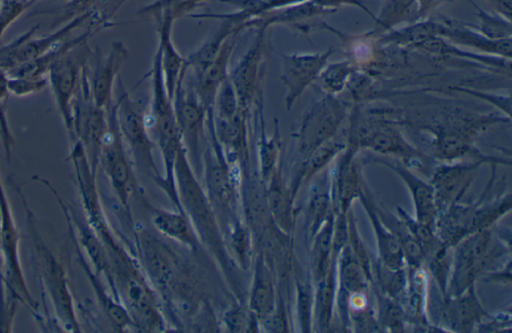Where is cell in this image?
<instances>
[{
    "instance_id": "cell-52",
    "label": "cell",
    "mask_w": 512,
    "mask_h": 333,
    "mask_svg": "<svg viewBox=\"0 0 512 333\" xmlns=\"http://www.w3.org/2000/svg\"><path fill=\"white\" fill-rule=\"evenodd\" d=\"M452 90L468 94L494 106L500 114L511 118V95L483 91L471 87L455 86Z\"/></svg>"
},
{
    "instance_id": "cell-59",
    "label": "cell",
    "mask_w": 512,
    "mask_h": 333,
    "mask_svg": "<svg viewBox=\"0 0 512 333\" xmlns=\"http://www.w3.org/2000/svg\"><path fill=\"white\" fill-rule=\"evenodd\" d=\"M494 12L511 20L512 0H484Z\"/></svg>"
},
{
    "instance_id": "cell-4",
    "label": "cell",
    "mask_w": 512,
    "mask_h": 333,
    "mask_svg": "<svg viewBox=\"0 0 512 333\" xmlns=\"http://www.w3.org/2000/svg\"><path fill=\"white\" fill-rule=\"evenodd\" d=\"M510 235L494 232L493 227L472 233L454 247L446 294L456 296L476 284L485 274L511 260Z\"/></svg>"
},
{
    "instance_id": "cell-29",
    "label": "cell",
    "mask_w": 512,
    "mask_h": 333,
    "mask_svg": "<svg viewBox=\"0 0 512 333\" xmlns=\"http://www.w3.org/2000/svg\"><path fill=\"white\" fill-rule=\"evenodd\" d=\"M158 26V46L160 54L161 69L168 95L173 100V95L180 78L185 69V58L178 52L172 41V26L174 21L170 18H161L155 21Z\"/></svg>"
},
{
    "instance_id": "cell-61",
    "label": "cell",
    "mask_w": 512,
    "mask_h": 333,
    "mask_svg": "<svg viewBox=\"0 0 512 333\" xmlns=\"http://www.w3.org/2000/svg\"><path fill=\"white\" fill-rule=\"evenodd\" d=\"M27 1H31V2H33V3H34V2H36L37 0H27Z\"/></svg>"
},
{
    "instance_id": "cell-49",
    "label": "cell",
    "mask_w": 512,
    "mask_h": 333,
    "mask_svg": "<svg viewBox=\"0 0 512 333\" xmlns=\"http://www.w3.org/2000/svg\"><path fill=\"white\" fill-rule=\"evenodd\" d=\"M7 80L6 72L0 67V137L6 162L10 163L12 151L15 147V140L7 118L6 103L10 95Z\"/></svg>"
},
{
    "instance_id": "cell-26",
    "label": "cell",
    "mask_w": 512,
    "mask_h": 333,
    "mask_svg": "<svg viewBox=\"0 0 512 333\" xmlns=\"http://www.w3.org/2000/svg\"><path fill=\"white\" fill-rule=\"evenodd\" d=\"M337 254L332 253L325 276L314 285L313 331L331 332L337 292Z\"/></svg>"
},
{
    "instance_id": "cell-50",
    "label": "cell",
    "mask_w": 512,
    "mask_h": 333,
    "mask_svg": "<svg viewBox=\"0 0 512 333\" xmlns=\"http://www.w3.org/2000/svg\"><path fill=\"white\" fill-rule=\"evenodd\" d=\"M230 247L239 266L247 269L252 258V243L250 230L246 226L235 223L230 237Z\"/></svg>"
},
{
    "instance_id": "cell-2",
    "label": "cell",
    "mask_w": 512,
    "mask_h": 333,
    "mask_svg": "<svg viewBox=\"0 0 512 333\" xmlns=\"http://www.w3.org/2000/svg\"><path fill=\"white\" fill-rule=\"evenodd\" d=\"M346 144L360 150H369L381 157H390L411 170L431 174L436 160L416 148L402 134L400 127L376 109L366 115L355 105L349 112Z\"/></svg>"
},
{
    "instance_id": "cell-21",
    "label": "cell",
    "mask_w": 512,
    "mask_h": 333,
    "mask_svg": "<svg viewBox=\"0 0 512 333\" xmlns=\"http://www.w3.org/2000/svg\"><path fill=\"white\" fill-rule=\"evenodd\" d=\"M408 281L404 296L401 300L406 321L411 325L413 331L419 332H442L433 325L427 314L428 297V272L424 266L408 269Z\"/></svg>"
},
{
    "instance_id": "cell-40",
    "label": "cell",
    "mask_w": 512,
    "mask_h": 333,
    "mask_svg": "<svg viewBox=\"0 0 512 333\" xmlns=\"http://www.w3.org/2000/svg\"><path fill=\"white\" fill-rule=\"evenodd\" d=\"M376 316L382 332H405L407 321L402 304L371 286Z\"/></svg>"
},
{
    "instance_id": "cell-38",
    "label": "cell",
    "mask_w": 512,
    "mask_h": 333,
    "mask_svg": "<svg viewBox=\"0 0 512 333\" xmlns=\"http://www.w3.org/2000/svg\"><path fill=\"white\" fill-rule=\"evenodd\" d=\"M335 214L319 229L311 243V279L315 284L322 279L332 257V242Z\"/></svg>"
},
{
    "instance_id": "cell-8",
    "label": "cell",
    "mask_w": 512,
    "mask_h": 333,
    "mask_svg": "<svg viewBox=\"0 0 512 333\" xmlns=\"http://www.w3.org/2000/svg\"><path fill=\"white\" fill-rule=\"evenodd\" d=\"M119 95L115 102L118 128L133 163L155 179L160 177L153 158L155 142L152 140L146 120L144 103L131 98L120 79Z\"/></svg>"
},
{
    "instance_id": "cell-1",
    "label": "cell",
    "mask_w": 512,
    "mask_h": 333,
    "mask_svg": "<svg viewBox=\"0 0 512 333\" xmlns=\"http://www.w3.org/2000/svg\"><path fill=\"white\" fill-rule=\"evenodd\" d=\"M394 123L426 132L431 137L432 158L441 162L483 160L492 165H511V158L488 155L475 145L491 126L510 123L511 118L496 113H480L461 106L442 105L429 110L392 109Z\"/></svg>"
},
{
    "instance_id": "cell-56",
    "label": "cell",
    "mask_w": 512,
    "mask_h": 333,
    "mask_svg": "<svg viewBox=\"0 0 512 333\" xmlns=\"http://www.w3.org/2000/svg\"><path fill=\"white\" fill-rule=\"evenodd\" d=\"M511 313L502 312L495 316L489 315L477 327V332H506L511 331Z\"/></svg>"
},
{
    "instance_id": "cell-16",
    "label": "cell",
    "mask_w": 512,
    "mask_h": 333,
    "mask_svg": "<svg viewBox=\"0 0 512 333\" xmlns=\"http://www.w3.org/2000/svg\"><path fill=\"white\" fill-rule=\"evenodd\" d=\"M483 165L488 164L483 160L467 159L441 162L434 166L429 182L434 189L438 214L462 201L474 181L476 172Z\"/></svg>"
},
{
    "instance_id": "cell-5",
    "label": "cell",
    "mask_w": 512,
    "mask_h": 333,
    "mask_svg": "<svg viewBox=\"0 0 512 333\" xmlns=\"http://www.w3.org/2000/svg\"><path fill=\"white\" fill-rule=\"evenodd\" d=\"M490 166L491 179L477 200L457 202L437 215L434 229L442 244L454 247L466 236L493 227L511 211L512 196L509 191L488 197L495 183L497 168V165Z\"/></svg>"
},
{
    "instance_id": "cell-33",
    "label": "cell",
    "mask_w": 512,
    "mask_h": 333,
    "mask_svg": "<svg viewBox=\"0 0 512 333\" xmlns=\"http://www.w3.org/2000/svg\"><path fill=\"white\" fill-rule=\"evenodd\" d=\"M151 222L157 231L189 248L197 247L198 238L183 211L163 210L150 206Z\"/></svg>"
},
{
    "instance_id": "cell-6",
    "label": "cell",
    "mask_w": 512,
    "mask_h": 333,
    "mask_svg": "<svg viewBox=\"0 0 512 333\" xmlns=\"http://www.w3.org/2000/svg\"><path fill=\"white\" fill-rule=\"evenodd\" d=\"M174 179L178 210L183 211L189 219L198 241H202L223 266L229 267L230 262L209 199L198 183L182 146L174 162Z\"/></svg>"
},
{
    "instance_id": "cell-37",
    "label": "cell",
    "mask_w": 512,
    "mask_h": 333,
    "mask_svg": "<svg viewBox=\"0 0 512 333\" xmlns=\"http://www.w3.org/2000/svg\"><path fill=\"white\" fill-rule=\"evenodd\" d=\"M416 6L417 0H384V5L374 19L376 27L365 33L372 36L398 27L399 24L416 21Z\"/></svg>"
},
{
    "instance_id": "cell-14",
    "label": "cell",
    "mask_w": 512,
    "mask_h": 333,
    "mask_svg": "<svg viewBox=\"0 0 512 333\" xmlns=\"http://www.w3.org/2000/svg\"><path fill=\"white\" fill-rule=\"evenodd\" d=\"M265 34L266 30L256 29L252 44L228 75L236 93L239 111L248 116L251 108L257 106L263 99V81L266 72Z\"/></svg>"
},
{
    "instance_id": "cell-7",
    "label": "cell",
    "mask_w": 512,
    "mask_h": 333,
    "mask_svg": "<svg viewBox=\"0 0 512 333\" xmlns=\"http://www.w3.org/2000/svg\"><path fill=\"white\" fill-rule=\"evenodd\" d=\"M151 79V104L148 128L154 133L155 144L164 162L165 175L155 180L172 201L177 199L174 179V162L178 149L182 146L176 124L173 100L168 95L161 69L160 54L156 49L149 73Z\"/></svg>"
},
{
    "instance_id": "cell-25",
    "label": "cell",
    "mask_w": 512,
    "mask_h": 333,
    "mask_svg": "<svg viewBox=\"0 0 512 333\" xmlns=\"http://www.w3.org/2000/svg\"><path fill=\"white\" fill-rule=\"evenodd\" d=\"M277 300L278 295L270 264L265 254L260 252L254 260L248 310L258 321L263 322L274 312Z\"/></svg>"
},
{
    "instance_id": "cell-54",
    "label": "cell",
    "mask_w": 512,
    "mask_h": 333,
    "mask_svg": "<svg viewBox=\"0 0 512 333\" xmlns=\"http://www.w3.org/2000/svg\"><path fill=\"white\" fill-rule=\"evenodd\" d=\"M257 321L250 311L246 312L240 307L227 311L224 316V323L230 332L253 331L252 328H257Z\"/></svg>"
},
{
    "instance_id": "cell-36",
    "label": "cell",
    "mask_w": 512,
    "mask_h": 333,
    "mask_svg": "<svg viewBox=\"0 0 512 333\" xmlns=\"http://www.w3.org/2000/svg\"><path fill=\"white\" fill-rule=\"evenodd\" d=\"M260 120L261 133L258 141L259 176L260 180L265 184L276 168L282 164L283 143L277 119H274V131L270 137L266 135L262 114Z\"/></svg>"
},
{
    "instance_id": "cell-58",
    "label": "cell",
    "mask_w": 512,
    "mask_h": 333,
    "mask_svg": "<svg viewBox=\"0 0 512 333\" xmlns=\"http://www.w3.org/2000/svg\"><path fill=\"white\" fill-rule=\"evenodd\" d=\"M451 0H417L416 20L426 19L441 5Z\"/></svg>"
},
{
    "instance_id": "cell-34",
    "label": "cell",
    "mask_w": 512,
    "mask_h": 333,
    "mask_svg": "<svg viewBox=\"0 0 512 333\" xmlns=\"http://www.w3.org/2000/svg\"><path fill=\"white\" fill-rule=\"evenodd\" d=\"M334 214L328 177L325 185H315L310 192L304 215L307 240L311 241L324 223Z\"/></svg>"
},
{
    "instance_id": "cell-18",
    "label": "cell",
    "mask_w": 512,
    "mask_h": 333,
    "mask_svg": "<svg viewBox=\"0 0 512 333\" xmlns=\"http://www.w3.org/2000/svg\"><path fill=\"white\" fill-rule=\"evenodd\" d=\"M438 36L473 52L511 60L512 38L494 40L480 33L473 25L448 18L439 21Z\"/></svg>"
},
{
    "instance_id": "cell-20",
    "label": "cell",
    "mask_w": 512,
    "mask_h": 333,
    "mask_svg": "<svg viewBox=\"0 0 512 333\" xmlns=\"http://www.w3.org/2000/svg\"><path fill=\"white\" fill-rule=\"evenodd\" d=\"M371 160L390 169L402 180L413 202L414 218L423 224L435 228L438 212L434 189L431 183L424 181L413 170L401 163L391 162L383 157H372Z\"/></svg>"
},
{
    "instance_id": "cell-55",
    "label": "cell",
    "mask_w": 512,
    "mask_h": 333,
    "mask_svg": "<svg viewBox=\"0 0 512 333\" xmlns=\"http://www.w3.org/2000/svg\"><path fill=\"white\" fill-rule=\"evenodd\" d=\"M8 90L10 94L18 97L28 96L41 91L47 83V80L41 78H31L23 76H8Z\"/></svg>"
},
{
    "instance_id": "cell-46",
    "label": "cell",
    "mask_w": 512,
    "mask_h": 333,
    "mask_svg": "<svg viewBox=\"0 0 512 333\" xmlns=\"http://www.w3.org/2000/svg\"><path fill=\"white\" fill-rule=\"evenodd\" d=\"M396 214L402 220L412 237L420 245L425 260L441 243L436 236L434 228L419 222L414 217L410 216L402 207H396Z\"/></svg>"
},
{
    "instance_id": "cell-53",
    "label": "cell",
    "mask_w": 512,
    "mask_h": 333,
    "mask_svg": "<svg viewBox=\"0 0 512 333\" xmlns=\"http://www.w3.org/2000/svg\"><path fill=\"white\" fill-rule=\"evenodd\" d=\"M351 332H382L374 304L361 310L349 312Z\"/></svg>"
},
{
    "instance_id": "cell-31",
    "label": "cell",
    "mask_w": 512,
    "mask_h": 333,
    "mask_svg": "<svg viewBox=\"0 0 512 333\" xmlns=\"http://www.w3.org/2000/svg\"><path fill=\"white\" fill-rule=\"evenodd\" d=\"M416 50L423 53L438 56V57H450L460 60H466L470 63H475L480 67L488 69H500L509 70L511 60H507L501 57L476 53L473 51L465 50L459 46H456L440 36L433 37L420 45Z\"/></svg>"
},
{
    "instance_id": "cell-45",
    "label": "cell",
    "mask_w": 512,
    "mask_h": 333,
    "mask_svg": "<svg viewBox=\"0 0 512 333\" xmlns=\"http://www.w3.org/2000/svg\"><path fill=\"white\" fill-rule=\"evenodd\" d=\"M476 10L479 26H474L480 33L494 40L512 38L511 20L497 13L487 12L475 2L467 0Z\"/></svg>"
},
{
    "instance_id": "cell-57",
    "label": "cell",
    "mask_w": 512,
    "mask_h": 333,
    "mask_svg": "<svg viewBox=\"0 0 512 333\" xmlns=\"http://www.w3.org/2000/svg\"><path fill=\"white\" fill-rule=\"evenodd\" d=\"M317 5L322 8L333 10L337 12L338 8L344 5L355 6L365 13H367L371 18L375 19L374 14L365 6V4L361 0H313Z\"/></svg>"
},
{
    "instance_id": "cell-42",
    "label": "cell",
    "mask_w": 512,
    "mask_h": 333,
    "mask_svg": "<svg viewBox=\"0 0 512 333\" xmlns=\"http://www.w3.org/2000/svg\"><path fill=\"white\" fill-rule=\"evenodd\" d=\"M356 71L357 66L349 59L327 63L317 81L324 94L337 96L347 88Z\"/></svg>"
},
{
    "instance_id": "cell-9",
    "label": "cell",
    "mask_w": 512,
    "mask_h": 333,
    "mask_svg": "<svg viewBox=\"0 0 512 333\" xmlns=\"http://www.w3.org/2000/svg\"><path fill=\"white\" fill-rule=\"evenodd\" d=\"M349 112V105L336 96L324 94L313 102L301 116L292 133L301 159L335 139Z\"/></svg>"
},
{
    "instance_id": "cell-48",
    "label": "cell",
    "mask_w": 512,
    "mask_h": 333,
    "mask_svg": "<svg viewBox=\"0 0 512 333\" xmlns=\"http://www.w3.org/2000/svg\"><path fill=\"white\" fill-rule=\"evenodd\" d=\"M314 287L308 282L297 280L296 283V314L300 331H313Z\"/></svg>"
},
{
    "instance_id": "cell-23",
    "label": "cell",
    "mask_w": 512,
    "mask_h": 333,
    "mask_svg": "<svg viewBox=\"0 0 512 333\" xmlns=\"http://www.w3.org/2000/svg\"><path fill=\"white\" fill-rule=\"evenodd\" d=\"M264 185L268 211L274 226L282 233L291 236L296 218L295 198L283 178L282 164L276 168Z\"/></svg>"
},
{
    "instance_id": "cell-11",
    "label": "cell",
    "mask_w": 512,
    "mask_h": 333,
    "mask_svg": "<svg viewBox=\"0 0 512 333\" xmlns=\"http://www.w3.org/2000/svg\"><path fill=\"white\" fill-rule=\"evenodd\" d=\"M173 107L180 142L194 172L203 170V140L206 111L199 102L191 81L186 80V67L180 75L174 95Z\"/></svg>"
},
{
    "instance_id": "cell-27",
    "label": "cell",
    "mask_w": 512,
    "mask_h": 333,
    "mask_svg": "<svg viewBox=\"0 0 512 333\" xmlns=\"http://www.w3.org/2000/svg\"><path fill=\"white\" fill-rule=\"evenodd\" d=\"M66 226L71 242L73 243L78 264L82 268L88 281L90 282L96 294L98 302L102 306L110 322L119 331H122L128 328L129 326L135 325L128 310L106 293L97 277V273L95 274L91 271V268L87 264L86 259L82 253L73 226L69 220H66Z\"/></svg>"
},
{
    "instance_id": "cell-32",
    "label": "cell",
    "mask_w": 512,
    "mask_h": 333,
    "mask_svg": "<svg viewBox=\"0 0 512 333\" xmlns=\"http://www.w3.org/2000/svg\"><path fill=\"white\" fill-rule=\"evenodd\" d=\"M345 147L346 142H340L333 139L320 146L308 157L302 159L299 168L294 174L291 182L288 184L292 196L296 198L302 185L309 182L319 172L329 166L345 149Z\"/></svg>"
},
{
    "instance_id": "cell-12",
    "label": "cell",
    "mask_w": 512,
    "mask_h": 333,
    "mask_svg": "<svg viewBox=\"0 0 512 333\" xmlns=\"http://www.w3.org/2000/svg\"><path fill=\"white\" fill-rule=\"evenodd\" d=\"M431 301L428 318L442 332H474L490 315L478 299L475 284L456 296L442 295L436 287Z\"/></svg>"
},
{
    "instance_id": "cell-35",
    "label": "cell",
    "mask_w": 512,
    "mask_h": 333,
    "mask_svg": "<svg viewBox=\"0 0 512 333\" xmlns=\"http://www.w3.org/2000/svg\"><path fill=\"white\" fill-rule=\"evenodd\" d=\"M374 206L382 222L397 238L404 255L406 268L415 269L424 266L423 251L402 220L375 202V199Z\"/></svg>"
},
{
    "instance_id": "cell-19",
    "label": "cell",
    "mask_w": 512,
    "mask_h": 333,
    "mask_svg": "<svg viewBox=\"0 0 512 333\" xmlns=\"http://www.w3.org/2000/svg\"><path fill=\"white\" fill-rule=\"evenodd\" d=\"M127 56V48L121 41L114 42L105 56L98 50L94 69L89 75L91 96L96 106L106 109L113 102V88Z\"/></svg>"
},
{
    "instance_id": "cell-28",
    "label": "cell",
    "mask_w": 512,
    "mask_h": 333,
    "mask_svg": "<svg viewBox=\"0 0 512 333\" xmlns=\"http://www.w3.org/2000/svg\"><path fill=\"white\" fill-rule=\"evenodd\" d=\"M139 250L150 279L160 288H168L174 278V261L167 247L154 237L140 236Z\"/></svg>"
},
{
    "instance_id": "cell-22",
    "label": "cell",
    "mask_w": 512,
    "mask_h": 333,
    "mask_svg": "<svg viewBox=\"0 0 512 333\" xmlns=\"http://www.w3.org/2000/svg\"><path fill=\"white\" fill-rule=\"evenodd\" d=\"M233 44L229 41L223 45L217 56L202 69L190 73L194 92L205 111L214 110L215 98L222 83L229 75V62Z\"/></svg>"
},
{
    "instance_id": "cell-43",
    "label": "cell",
    "mask_w": 512,
    "mask_h": 333,
    "mask_svg": "<svg viewBox=\"0 0 512 333\" xmlns=\"http://www.w3.org/2000/svg\"><path fill=\"white\" fill-rule=\"evenodd\" d=\"M209 0H156L138 10L139 14L150 15L155 21L170 18L175 21L183 16L191 15L192 11Z\"/></svg>"
},
{
    "instance_id": "cell-39",
    "label": "cell",
    "mask_w": 512,
    "mask_h": 333,
    "mask_svg": "<svg viewBox=\"0 0 512 333\" xmlns=\"http://www.w3.org/2000/svg\"><path fill=\"white\" fill-rule=\"evenodd\" d=\"M337 282L338 287L349 294L370 289V282L348 244L337 257Z\"/></svg>"
},
{
    "instance_id": "cell-17",
    "label": "cell",
    "mask_w": 512,
    "mask_h": 333,
    "mask_svg": "<svg viewBox=\"0 0 512 333\" xmlns=\"http://www.w3.org/2000/svg\"><path fill=\"white\" fill-rule=\"evenodd\" d=\"M72 50V49H71ZM67 51L52 61L47 69L55 104L69 137L72 136V107L78 89L82 69L86 64L85 54L73 56Z\"/></svg>"
},
{
    "instance_id": "cell-41",
    "label": "cell",
    "mask_w": 512,
    "mask_h": 333,
    "mask_svg": "<svg viewBox=\"0 0 512 333\" xmlns=\"http://www.w3.org/2000/svg\"><path fill=\"white\" fill-rule=\"evenodd\" d=\"M408 281L407 268L390 269L378 261L376 257L372 262L371 286L383 294L401 302Z\"/></svg>"
},
{
    "instance_id": "cell-15",
    "label": "cell",
    "mask_w": 512,
    "mask_h": 333,
    "mask_svg": "<svg viewBox=\"0 0 512 333\" xmlns=\"http://www.w3.org/2000/svg\"><path fill=\"white\" fill-rule=\"evenodd\" d=\"M334 52L335 50L329 47L322 52L281 55L280 80L286 88L284 98L286 110H291L306 89L317 81Z\"/></svg>"
},
{
    "instance_id": "cell-30",
    "label": "cell",
    "mask_w": 512,
    "mask_h": 333,
    "mask_svg": "<svg viewBox=\"0 0 512 333\" xmlns=\"http://www.w3.org/2000/svg\"><path fill=\"white\" fill-rule=\"evenodd\" d=\"M438 29L439 21L426 18L392 28L371 37L379 46L416 49L429 39L438 36Z\"/></svg>"
},
{
    "instance_id": "cell-47",
    "label": "cell",
    "mask_w": 512,
    "mask_h": 333,
    "mask_svg": "<svg viewBox=\"0 0 512 333\" xmlns=\"http://www.w3.org/2000/svg\"><path fill=\"white\" fill-rule=\"evenodd\" d=\"M347 232L348 242L352 253L363 269L368 281L372 282V262L373 256L370 254L367 246L363 242L357 227L354 211L352 207L347 212Z\"/></svg>"
},
{
    "instance_id": "cell-13",
    "label": "cell",
    "mask_w": 512,
    "mask_h": 333,
    "mask_svg": "<svg viewBox=\"0 0 512 333\" xmlns=\"http://www.w3.org/2000/svg\"><path fill=\"white\" fill-rule=\"evenodd\" d=\"M108 129L101 147L99 163L109 179L120 204L128 210V201L136 188L132 161L120 134L115 103L107 107Z\"/></svg>"
},
{
    "instance_id": "cell-44",
    "label": "cell",
    "mask_w": 512,
    "mask_h": 333,
    "mask_svg": "<svg viewBox=\"0 0 512 333\" xmlns=\"http://www.w3.org/2000/svg\"><path fill=\"white\" fill-rule=\"evenodd\" d=\"M453 247L442 243L424 260V267L431 273L436 287L442 295H446L452 267Z\"/></svg>"
},
{
    "instance_id": "cell-24",
    "label": "cell",
    "mask_w": 512,
    "mask_h": 333,
    "mask_svg": "<svg viewBox=\"0 0 512 333\" xmlns=\"http://www.w3.org/2000/svg\"><path fill=\"white\" fill-rule=\"evenodd\" d=\"M358 200L370 221L375 236L377 246L376 258L378 261L390 269L406 267L401 246L395 235L385 226L378 216L374 206V197L366 185Z\"/></svg>"
},
{
    "instance_id": "cell-51",
    "label": "cell",
    "mask_w": 512,
    "mask_h": 333,
    "mask_svg": "<svg viewBox=\"0 0 512 333\" xmlns=\"http://www.w3.org/2000/svg\"><path fill=\"white\" fill-rule=\"evenodd\" d=\"M239 111L238 100L234 88L227 78L218 90L214 103V117L228 119Z\"/></svg>"
},
{
    "instance_id": "cell-60",
    "label": "cell",
    "mask_w": 512,
    "mask_h": 333,
    "mask_svg": "<svg viewBox=\"0 0 512 333\" xmlns=\"http://www.w3.org/2000/svg\"><path fill=\"white\" fill-rule=\"evenodd\" d=\"M7 305V293L4 284L2 254L0 248V311Z\"/></svg>"
},
{
    "instance_id": "cell-3",
    "label": "cell",
    "mask_w": 512,
    "mask_h": 333,
    "mask_svg": "<svg viewBox=\"0 0 512 333\" xmlns=\"http://www.w3.org/2000/svg\"><path fill=\"white\" fill-rule=\"evenodd\" d=\"M11 185L25 212L30 239L31 265L37 274L40 286L46 292L56 320L63 331L79 333L81 328L74 309L65 269L39 233L35 215L22 188L14 181H11Z\"/></svg>"
},
{
    "instance_id": "cell-10",
    "label": "cell",
    "mask_w": 512,
    "mask_h": 333,
    "mask_svg": "<svg viewBox=\"0 0 512 333\" xmlns=\"http://www.w3.org/2000/svg\"><path fill=\"white\" fill-rule=\"evenodd\" d=\"M0 248L2 254L3 277L9 297L24 304L38 322V304L29 292L19 258V233L11 207L0 180Z\"/></svg>"
}]
</instances>
